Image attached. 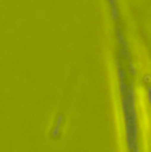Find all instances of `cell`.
Returning <instances> with one entry per match:
<instances>
[{
	"label": "cell",
	"mask_w": 151,
	"mask_h": 152,
	"mask_svg": "<svg viewBox=\"0 0 151 152\" xmlns=\"http://www.w3.org/2000/svg\"><path fill=\"white\" fill-rule=\"evenodd\" d=\"M136 106L139 130L142 134V143L145 144L144 150H148V144L151 143V107L148 102L147 92L143 87H139L136 92Z\"/></svg>",
	"instance_id": "6da1fadb"
}]
</instances>
